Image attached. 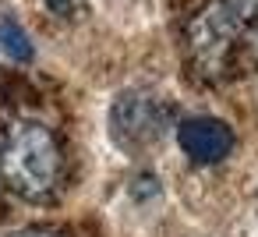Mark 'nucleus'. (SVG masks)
<instances>
[{
  "mask_svg": "<svg viewBox=\"0 0 258 237\" xmlns=\"http://www.w3.org/2000/svg\"><path fill=\"white\" fill-rule=\"evenodd\" d=\"M46 8H50L53 15H60V18H68V15L75 11V0H46Z\"/></svg>",
  "mask_w": 258,
  "mask_h": 237,
  "instance_id": "nucleus-9",
  "label": "nucleus"
},
{
  "mask_svg": "<svg viewBox=\"0 0 258 237\" xmlns=\"http://www.w3.org/2000/svg\"><path fill=\"white\" fill-rule=\"evenodd\" d=\"M0 50H4L15 64H29L36 57V46L29 39V32L15 18H0Z\"/></svg>",
  "mask_w": 258,
  "mask_h": 237,
  "instance_id": "nucleus-5",
  "label": "nucleus"
},
{
  "mask_svg": "<svg viewBox=\"0 0 258 237\" xmlns=\"http://www.w3.org/2000/svg\"><path fill=\"white\" fill-rule=\"evenodd\" d=\"M170 106L163 99H156L152 92H120L110 106V135L120 149L138 152L149 149L170 124Z\"/></svg>",
  "mask_w": 258,
  "mask_h": 237,
  "instance_id": "nucleus-3",
  "label": "nucleus"
},
{
  "mask_svg": "<svg viewBox=\"0 0 258 237\" xmlns=\"http://www.w3.org/2000/svg\"><path fill=\"white\" fill-rule=\"evenodd\" d=\"M240 32L244 25L226 0H212L202 11H195L184 22V50L191 68L205 78H223L233 68V46Z\"/></svg>",
  "mask_w": 258,
  "mask_h": 237,
  "instance_id": "nucleus-2",
  "label": "nucleus"
},
{
  "mask_svg": "<svg viewBox=\"0 0 258 237\" xmlns=\"http://www.w3.org/2000/svg\"><path fill=\"white\" fill-rule=\"evenodd\" d=\"M11 237H71L64 226H57V223H32V226H22V230H15Z\"/></svg>",
  "mask_w": 258,
  "mask_h": 237,
  "instance_id": "nucleus-7",
  "label": "nucleus"
},
{
  "mask_svg": "<svg viewBox=\"0 0 258 237\" xmlns=\"http://www.w3.org/2000/svg\"><path fill=\"white\" fill-rule=\"evenodd\" d=\"M0 181L25 202H50L64 184V145L43 121L0 124Z\"/></svg>",
  "mask_w": 258,
  "mask_h": 237,
  "instance_id": "nucleus-1",
  "label": "nucleus"
},
{
  "mask_svg": "<svg viewBox=\"0 0 258 237\" xmlns=\"http://www.w3.org/2000/svg\"><path fill=\"white\" fill-rule=\"evenodd\" d=\"M226 4L233 8V15L240 18V25H258V0H226Z\"/></svg>",
  "mask_w": 258,
  "mask_h": 237,
  "instance_id": "nucleus-8",
  "label": "nucleus"
},
{
  "mask_svg": "<svg viewBox=\"0 0 258 237\" xmlns=\"http://www.w3.org/2000/svg\"><path fill=\"white\" fill-rule=\"evenodd\" d=\"M233 68L258 71V25H247L233 46Z\"/></svg>",
  "mask_w": 258,
  "mask_h": 237,
  "instance_id": "nucleus-6",
  "label": "nucleus"
},
{
  "mask_svg": "<svg viewBox=\"0 0 258 237\" xmlns=\"http://www.w3.org/2000/svg\"><path fill=\"white\" fill-rule=\"evenodd\" d=\"M177 145L191 163L212 166L233 152V128L219 117H187L177 124Z\"/></svg>",
  "mask_w": 258,
  "mask_h": 237,
  "instance_id": "nucleus-4",
  "label": "nucleus"
}]
</instances>
